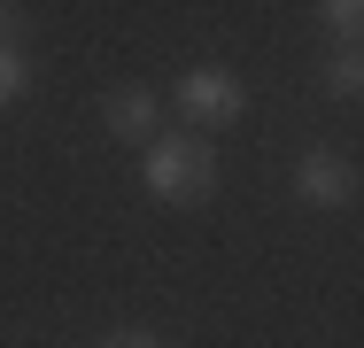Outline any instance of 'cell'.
Returning <instances> with one entry per match:
<instances>
[{
    "label": "cell",
    "mask_w": 364,
    "mask_h": 348,
    "mask_svg": "<svg viewBox=\"0 0 364 348\" xmlns=\"http://www.w3.org/2000/svg\"><path fill=\"white\" fill-rule=\"evenodd\" d=\"M326 93H364V39L326 55Z\"/></svg>",
    "instance_id": "5b68a950"
},
{
    "label": "cell",
    "mask_w": 364,
    "mask_h": 348,
    "mask_svg": "<svg viewBox=\"0 0 364 348\" xmlns=\"http://www.w3.org/2000/svg\"><path fill=\"white\" fill-rule=\"evenodd\" d=\"M16 31H23V8H16V0H0V47H16Z\"/></svg>",
    "instance_id": "9c48e42d"
},
{
    "label": "cell",
    "mask_w": 364,
    "mask_h": 348,
    "mask_svg": "<svg viewBox=\"0 0 364 348\" xmlns=\"http://www.w3.org/2000/svg\"><path fill=\"white\" fill-rule=\"evenodd\" d=\"M294 194L310 209H349L357 202V163H341L333 147H310V155L294 163Z\"/></svg>",
    "instance_id": "3957f363"
},
{
    "label": "cell",
    "mask_w": 364,
    "mask_h": 348,
    "mask_svg": "<svg viewBox=\"0 0 364 348\" xmlns=\"http://www.w3.org/2000/svg\"><path fill=\"white\" fill-rule=\"evenodd\" d=\"M171 101H178L186 132H218V124H232L248 109V85H240V70H225V62H194V70H178Z\"/></svg>",
    "instance_id": "7a4b0ae2"
},
{
    "label": "cell",
    "mask_w": 364,
    "mask_h": 348,
    "mask_svg": "<svg viewBox=\"0 0 364 348\" xmlns=\"http://www.w3.org/2000/svg\"><path fill=\"white\" fill-rule=\"evenodd\" d=\"M101 124H109V139L147 147V139H155V93H147V85H117V93H101Z\"/></svg>",
    "instance_id": "277c9868"
},
{
    "label": "cell",
    "mask_w": 364,
    "mask_h": 348,
    "mask_svg": "<svg viewBox=\"0 0 364 348\" xmlns=\"http://www.w3.org/2000/svg\"><path fill=\"white\" fill-rule=\"evenodd\" d=\"M318 23H326L341 47H357L364 39V0H318Z\"/></svg>",
    "instance_id": "8992f818"
},
{
    "label": "cell",
    "mask_w": 364,
    "mask_h": 348,
    "mask_svg": "<svg viewBox=\"0 0 364 348\" xmlns=\"http://www.w3.org/2000/svg\"><path fill=\"white\" fill-rule=\"evenodd\" d=\"M140 178H147V194L171 202V209L210 202V186H218V147H210L202 132H155V139H147Z\"/></svg>",
    "instance_id": "6da1fadb"
},
{
    "label": "cell",
    "mask_w": 364,
    "mask_h": 348,
    "mask_svg": "<svg viewBox=\"0 0 364 348\" xmlns=\"http://www.w3.org/2000/svg\"><path fill=\"white\" fill-rule=\"evenodd\" d=\"M101 348H163V341H155L147 325H117V333H109V341H101Z\"/></svg>",
    "instance_id": "ba28073f"
},
{
    "label": "cell",
    "mask_w": 364,
    "mask_h": 348,
    "mask_svg": "<svg viewBox=\"0 0 364 348\" xmlns=\"http://www.w3.org/2000/svg\"><path fill=\"white\" fill-rule=\"evenodd\" d=\"M31 93V62H23V47H0V109H16Z\"/></svg>",
    "instance_id": "52a82bcc"
}]
</instances>
